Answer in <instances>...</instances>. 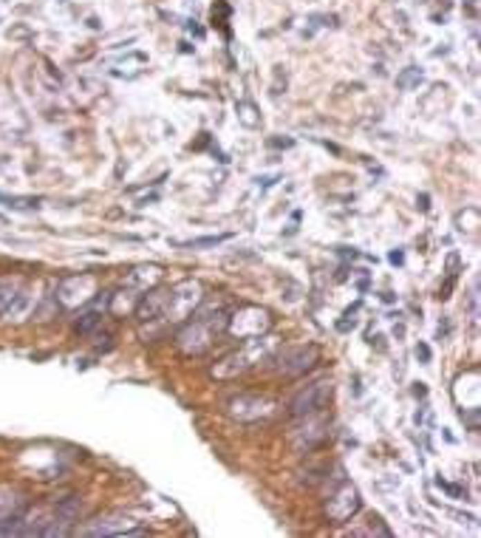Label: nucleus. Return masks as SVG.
<instances>
[{
    "mask_svg": "<svg viewBox=\"0 0 481 538\" xmlns=\"http://www.w3.org/2000/svg\"><path fill=\"white\" fill-rule=\"evenodd\" d=\"M190 317H193L190 323H185L182 328H178L176 346L187 357H201V354H207L209 349H213V343L221 332H227L229 312L224 309L221 301L213 304V301H207V297H201V304L196 306V312Z\"/></svg>",
    "mask_w": 481,
    "mask_h": 538,
    "instance_id": "1",
    "label": "nucleus"
},
{
    "mask_svg": "<svg viewBox=\"0 0 481 538\" xmlns=\"http://www.w3.org/2000/svg\"><path fill=\"white\" fill-rule=\"evenodd\" d=\"M281 349V337L278 335H261V337H252V340H244V346L224 354L221 360L213 366V374L216 380H235L238 374H247L252 371L255 366L272 360V354Z\"/></svg>",
    "mask_w": 481,
    "mask_h": 538,
    "instance_id": "2",
    "label": "nucleus"
},
{
    "mask_svg": "<svg viewBox=\"0 0 481 538\" xmlns=\"http://www.w3.org/2000/svg\"><path fill=\"white\" fill-rule=\"evenodd\" d=\"M272 328V315L263 306H238L229 320H227V332L238 340H252V337H261Z\"/></svg>",
    "mask_w": 481,
    "mask_h": 538,
    "instance_id": "3",
    "label": "nucleus"
},
{
    "mask_svg": "<svg viewBox=\"0 0 481 538\" xmlns=\"http://www.w3.org/2000/svg\"><path fill=\"white\" fill-rule=\"evenodd\" d=\"M275 360V371L283 377H300L312 371L320 363V349L314 343H303V346H289V349H278L272 354Z\"/></svg>",
    "mask_w": 481,
    "mask_h": 538,
    "instance_id": "4",
    "label": "nucleus"
},
{
    "mask_svg": "<svg viewBox=\"0 0 481 538\" xmlns=\"http://www.w3.org/2000/svg\"><path fill=\"white\" fill-rule=\"evenodd\" d=\"M278 400L263 397V394H238L227 400V414L238 423H261L278 414Z\"/></svg>",
    "mask_w": 481,
    "mask_h": 538,
    "instance_id": "5",
    "label": "nucleus"
},
{
    "mask_svg": "<svg viewBox=\"0 0 481 538\" xmlns=\"http://www.w3.org/2000/svg\"><path fill=\"white\" fill-rule=\"evenodd\" d=\"M201 297H204V286L198 281H185V284L173 286L170 297H167V306H164V320H170V323L187 320L196 312V306L201 304Z\"/></svg>",
    "mask_w": 481,
    "mask_h": 538,
    "instance_id": "6",
    "label": "nucleus"
},
{
    "mask_svg": "<svg viewBox=\"0 0 481 538\" xmlns=\"http://www.w3.org/2000/svg\"><path fill=\"white\" fill-rule=\"evenodd\" d=\"M332 394H334V382L332 380H314L312 385L300 388L294 394V400L289 402V414L294 416H306V414H314V411H323L332 402Z\"/></svg>",
    "mask_w": 481,
    "mask_h": 538,
    "instance_id": "7",
    "label": "nucleus"
},
{
    "mask_svg": "<svg viewBox=\"0 0 481 538\" xmlns=\"http://www.w3.org/2000/svg\"><path fill=\"white\" fill-rule=\"evenodd\" d=\"M94 289H97V278L91 272H79V275L63 278L57 286V304L66 306V309L85 306L94 297Z\"/></svg>",
    "mask_w": 481,
    "mask_h": 538,
    "instance_id": "8",
    "label": "nucleus"
},
{
    "mask_svg": "<svg viewBox=\"0 0 481 538\" xmlns=\"http://www.w3.org/2000/svg\"><path fill=\"white\" fill-rule=\"evenodd\" d=\"M303 425H297L292 431V442L297 451H312V447H317L326 436H328V414L326 408L323 411H314V414H306V416H297Z\"/></svg>",
    "mask_w": 481,
    "mask_h": 538,
    "instance_id": "9",
    "label": "nucleus"
},
{
    "mask_svg": "<svg viewBox=\"0 0 481 538\" xmlns=\"http://www.w3.org/2000/svg\"><path fill=\"white\" fill-rule=\"evenodd\" d=\"M363 507V499H359V490L354 485H340L326 501V519L332 524H346L348 519H354Z\"/></svg>",
    "mask_w": 481,
    "mask_h": 538,
    "instance_id": "10",
    "label": "nucleus"
},
{
    "mask_svg": "<svg viewBox=\"0 0 481 538\" xmlns=\"http://www.w3.org/2000/svg\"><path fill=\"white\" fill-rule=\"evenodd\" d=\"M167 297H170V289H147V295H142L139 301H136V306H133V315H136V320H159V317H164V306H167Z\"/></svg>",
    "mask_w": 481,
    "mask_h": 538,
    "instance_id": "11",
    "label": "nucleus"
},
{
    "mask_svg": "<svg viewBox=\"0 0 481 538\" xmlns=\"http://www.w3.org/2000/svg\"><path fill=\"white\" fill-rule=\"evenodd\" d=\"M82 532H85V535H144V530L133 527L131 519H125V516H105V519H97L94 524H88Z\"/></svg>",
    "mask_w": 481,
    "mask_h": 538,
    "instance_id": "12",
    "label": "nucleus"
},
{
    "mask_svg": "<svg viewBox=\"0 0 481 538\" xmlns=\"http://www.w3.org/2000/svg\"><path fill=\"white\" fill-rule=\"evenodd\" d=\"M162 275H164V269L159 266V263H142V266H133L131 272H128V278H125V284L131 286V289H153L159 281H162Z\"/></svg>",
    "mask_w": 481,
    "mask_h": 538,
    "instance_id": "13",
    "label": "nucleus"
},
{
    "mask_svg": "<svg viewBox=\"0 0 481 538\" xmlns=\"http://www.w3.org/2000/svg\"><path fill=\"white\" fill-rule=\"evenodd\" d=\"M32 295H28V292H17L15 297H12V304L6 306V317L9 320H23V317H28V312H32Z\"/></svg>",
    "mask_w": 481,
    "mask_h": 538,
    "instance_id": "14",
    "label": "nucleus"
},
{
    "mask_svg": "<svg viewBox=\"0 0 481 538\" xmlns=\"http://www.w3.org/2000/svg\"><path fill=\"white\" fill-rule=\"evenodd\" d=\"M229 232H221V235H204V238H190V241H173L176 247H185V250H204V247H218L224 241H229Z\"/></svg>",
    "mask_w": 481,
    "mask_h": 538,
    "instance_id": "15",
    "label": "nucleus"
},
{
    "mask_svg": "<svg viewBox=\"0 0 481 538\" xmlns=\"http://www.w3.org/2000/svg\"><path fill=\"white\" fill-rule=\"evenodd\" d=\"M235 111H238V122L244 125V128H258L261 125V113H258V108L252 102H247V100L238 102Z\"/></svg>",
    "mask_w": 481,
    "mask_h": 538,
    "instance_id": "16",
    "label": "nucleus"
},
{
    "mask_svg": "<svg viewBox=\"0 0 481 538\" xmlns=\"http://www.w3.org/2000/svg\"><path fill=\"white\" fill-rule=\"evenodd\" d=\"M422 80H425V74L419 71V68H413V66H411V68H405V71L397 77V85L402 88V91H411V88H416Z\"/></svg>",
    "mask_w": 481,
    "mask_h": 538,
    "instance_id": "17",
    "label": "nucleus"
},
{
    "mask_svg": "<svg viewBox=\"0 0 481 538\" xmlns=\"http://www.w3.org/2000/svg\"><path fill=\"white\" fill-rule=\"evenodd\" d=\"M100 312H85V315H79V320L74 323V328H77V335H91L94 328L100 326Z\"/></svg>",
    "mask_w": 481,
    "mask_h": 538,
    "instance_id": "18",
    "label": "nucleus"
},
{
    "mask_svg": "<svg viewBox=\"0 0 481 538\" xmlns=\"http://www.w3.org/2000/svg\"><path fill=\"white\" fill-rule=\"evenodd\" d=\"M23 532V519L20 516H0V535H20Z\"/></svg>",
    "mask_w": 481,
    "mask_h": 538,
    "instance_id": "19",
    "label": "nucleus"
},
{
    "mask_svg": "<svg viewBox=\"0 0 481 538\" xmlns=\"http://www.w3.org/2000/svg\"><path fill=\"white\" fill-rule=\"evenodd\" d=\"M17 292H15V286L12 284H0V315L6 312V306L12 304V297H15Z\"/></svg>",
    "mask_w": 481,
    "mask_h": 538,
    "instance_id": "20",
    "label": "nucleus"
},
{
    "mask_svg": "<svg viewBox=\"0 0 481 538\" xmlns=\"http://www.w3.org/2000/svg\"><path fill=\"white\" fill-rule=\"evenodd\" d=\"M3 201H6L9 207H17V210H28V207H37V204H40L37 198H20V196H15V198H12V196H6Z\"/></svg>",
    "mask_w": 481,
    "mask_h": 538,
    "instance_id": "21",
    "label": "nucleus"
},
{
    "mask_svg": "<svg viewBox=\"0 0 481 538\" xmlns=\"http://www.w3.org/2000/svg\"><path fill=\"white\" fill-rule=\"evenodd\" d=\"M462 420H464L473 431H478V408H475V405H473V408H464V411H462Z\"/></svg>",
    "mask_w": 481,
    "mask_h": 538,
    "instance_id": "22",
    "label": "nucleus"
},
{
    "mask_svg": "<svg viewBox=\"0 0 481 538\" xmlns=\"http://www.w3.org/2000/svg\"><path fill=\"white\" fill-rule=\"evenodd\" d=\"M416 357H419V360H425V363H428V360H431V349H428L425 343H419V346H416Z\"/></svg>",
    "mask_w": 481,
    "mask_h": 538,
    "instance_id": "23",
    "label": "nucleus"
},
{
    "mask_svg": "<svg viewBox=\"0 0 481 538\" xmlns=\"http://www.w3.org/2000/svg\"><path fill=\"white\" fill-rule=\"evenodd\" d=\"M269 145H275V147H292L294 139H269Z\"/></svg>",
    "mask_w": 481,
    "mask_h": 538,
    "instance_id": "24",
    "label": "nucleus"
}]
</instances>
